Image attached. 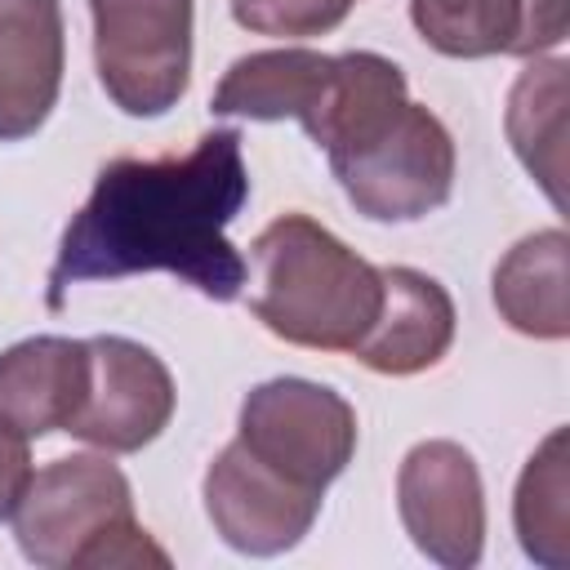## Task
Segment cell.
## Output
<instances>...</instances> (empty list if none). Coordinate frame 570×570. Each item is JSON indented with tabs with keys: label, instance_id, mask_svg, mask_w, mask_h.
Here are the masks:
<instances>
[{
	"label": "cell",
	"instance_id": "obj_1",
	"mask_svg": "<svg viewBox=\"0 0 570 570\" xmlns=\"http://www.w3.org/2000/svg\"><path fill=\"white\" fill-rule=\"evenodd\" d=\"M245 200L249 169L236 129H214L183 156H120L102 165L58 240L45 303L58 312L71 285L134 272H174L205 298L232 303L249 276L227 240Z\"/></svg>",
	"mask_w": 570,
	"mask_h": 570
},
{
	"label": "cell",
	"instance_id": "obj_2",
	"mask_svg": "<svg viewBox=\"0 0 570 570\" xmlns=\"http://www.w3.org/2000/svg\"><path fill=\"white\" fill-rule=\"evenodd\" d=\"M249 312L285 343L352 352L379 316L383 276L307 214L272 218L249 245Z\"/></svg>",
	"mask_w": 570,
	"mask_h": 570
},
{
	"label": "cell",
	"instance_id": "obj_3",
	"mask_svg": "<svg viewBox=\"0 0 570 570\" xmlns=\"http://www.w3.org/2000/svg\"><path fill=\"white\" fill-rule=\"evenodd\" d=\"M13 534L31 566L45 570H116L169 566V552L134 517L129 476L102 454H62L31 472Z\"/></svg>",
	"mask_w": 570,
	"mask_h": 570
},
{
	"label": "cell",
	"instance_id": "obj_4",
	"mask_svg": "<svg viewBox=\"0 0 570 570\" xmlns=\"http://www.w3.org/2000/svg\"><path fill=\"white\" fill-rule=\"evenodd\" d=\"M330 169L356 214L374 223H414L454 191V138L441 116L405 98L370 138L330 156Z\"/></svg>",
	"mask_w": 570,
	"mask_h": 570
},
{
	"label": "cell",
	"instance_id": "obj_5",
	"mask_svg": "<svg viewBox=\"0 0 570 570\" xmlns=\"http://www.w3.org/2000/svg\"><path fill=\"white\" fill-rule=\"evenodd\" d=\"M94 62L125 116H165L191 80V0H89Z\"/></svg>",
	"mask_w": 570,
	"mask_h": 570
},
{
	"label": "cell",
	"instance_id": "obj_6",
	"mask_svg": "<svg viewBox=\"0 0 570 570\" xmlns=\"http://www.w3.org/2000/svg\"><path fill=\"white\" fill-rule=\"evenodd\" d=\"M356 436V410L312 379H267L240 401L236 441L281 476L321 494L352 463Z\"/></svg>",
	"mask_w": 570,
	"mask_h": 570
},
{
	"label": "cell",
	"instance_id": "obj_7",
	"mask_svg": "<svg viewBox=\"0 0 570 570\" xmlns=\"http://www.w3.org/2000/svg\"><path fill=\"white\" fill-rule=\"evenodd\" d=\"M396 512L410 543L450 570H468L485 548V490L476 459L459 441H419L396 468Z\"/></svg>",
	"mask_w": 570,
	"mask_h": 570
},
{
	"label": "cell",
	"instance_id": "obj_8",
	"mask_svg": "<svg viewBox=\"0 0 570 570\" xmlns=\"http://www.w3.org/2000/svg\"><path fill=\"white\" fill-rule=\"evenodd\" d=\"M85 343H89V387L62 432L107 454H134L151 445L169 428L178 405L165 361L151 347L120 334H98Z\"/></svg>",
	"mask_w": 570,
	"mask_h": 570
},
{
	"label": "cell",
	"instance_id": "obj_9",
	"mask_svg": "<svg viewBox=\"0 0 570 570\" xmlns=\"http://www.w3.org/2000/svg\"><path fill=\"white\" fill-rule=\"evenodd\" d=\"M321 490L281 476L240 441H227L205 468V512L218 539L245 557H276L298 548L321 517Z\"/></svg>",
	"mask_w": 570,
	"mask_h": 570
},
{
	"label": "cell",
	"instance_id": "obj_10",
	"mask_svg": "<svg viewBox=\"0 0 570 570\" xmlns=\"http://www.w3.org/2000/svg\"><path fill=\"white\" fill-rule=\"evenodd\" d=\"M414 31L445 58H539L566 40V0H410Z\"/></svg>",
	"mask_w": 570,
	"mask_h": 570
},
{
	"label": "cell",
	"instance_id": "obj_11",
	"mask_svg": "<svg viewBox=\"0 0 570 570\" xmlns=\"http://www.w3.org/2000/svg\"><path fill=\"white\" fill-rule=\"evenodd\" d=\"M67 36L58 0H0V142L31 138L62 89Z\"/></svg>",
	"mask_w": 570,
	"mask_h": 570
},
{
	"label": "cell",
	"instance_id": "obj_12",
	"mask_svg": "<svg viewBox=\"0 0 570 570\" xmlns=\"http://www.w3.org/2000/svg\"><path fill=\"white\" fill-rule=\"evenodd\" d=\"M383 276V303L365 338L352 347V356L374 374H419L432 370L450 343H454V298L445 285L419 267H379Z\"/></svg>",
	"mask_w": 570,
	"mask_h": 570
},
{
	"label": "cell",
	"instance_id": "obj_13",
	"mask_svg": "<svg viewBox=\"0 0 570 570\" xmlns=\"http://www.w3.org/2000/svg\"><path fill=\"white\" fill-rule=\"evenodd\" d=\"M89 387V343L36 334L0 352V423L18 436H49L71 423Z\"/></svg>",
	"mask_w": 570,
	"mask_h": 570
},
{
	"label": "cell",
	"instance_id": "obj_14",
	"mask_svg": "<svg viewBox=\"0 0 570 570\" xmlns=\"http://www.w3.org/2000/svg\"><path fill=\"white\" fill-rule=\"evenodd\" d=\"M405 71L370 49H352L330 58V76L325 89L312 107V116L303 120L307 138L325 151L338 156L347 147H356L361 138H370L392 111L405 107Z\"/></svg>",
	"mask_w": 570,
	"mask_h": 570
},
{
	"label": "cell",
	"instance_id": "obj_15",
	"mask_svg": "<svg viewBox=\"0 0 570 570\" xmlns=\"http://www.w3.org/2000/svg\"><path fill=\"white\" fill-rule=\"evenodd\" d=\"M330 76V53L316 49H258L236 58L214 85L209 111L240 120H307Z\"/></svg>",
	"mask_w": 570,
	"mask_h": 570
},
{
	"label": "cell",
	"instance_id": "obj_16",
	"mask_svg": "<svg viewBox=\"0 0 570 570\" xmlns=\"http://www.w3.org/2000/svg\"><path fill=\"white\" fill-rule=\"evenodd\" d=\"M570 240L561 227L521 236L494 267V307L525 338H566L570 334V285H566Z\"/></svg>",
	"mask_w": 570,
	"mask_h": 570
},
{
	"label": "cell",
	"instance_id": "obj_17",
	"mask_svg": "<svg viewBox=\"0 0 570 570\" xmlns=\"http://www.w3.org/2000/svg\"><path fill=\"white\" fill-rule=\"evenodd\" d=\"M566 58H530V67L512 80L503 111L517 160L557 209H566Z\"/></svg>",
	"mask_w": 570,
	"mask_h": 570
},
{
	"label": "cell",
	"instance_id": "obj_18",
	"mask_svg": "<svg viewBox=\"0 0 570 570\" xmlns=\"http://www.w3.org/2000/svg\"><path fill=\"white\" fill-rule=\"evenodd\" d=\"M566 428H552L543 445L525 459L517 494H512V525L521 552L548 570L570 566V481H566Z\"/></svg>",
	"mask_w": 570,
	"mask_h": 570
},
{
	"label": "cell",
	"instance_id": "obj_19",
	"mask_svg": "<svg viewBox=\"0 0 570 570\" xmlns=\"http://www.w3.org/2000/svg\"><path fill=\"white\" fill-rule=\"evenodd\" d=\"M356 0H232V18L254 36L307 40L334 31Z\"/></svg>",
	"mask_w": 570,
	"mask_h": 570
},
{
	"label": "cell",
	"instance_id": "obj_20",
	"mask_svg": "<svg viewBox=\"0 0 570 570\" xmlns=\"http://www.w3.org/2000/svg\"><path fill=\"white\" fill-rule=\"evenodd\" d=\"M27 481H31L27 436H18V432H9V428L0 423V521L13 517V508H18L22 490H27Z\"/></svg>",
	"mask_w": 570,
	"mask_h": 570
}]
</instances>
